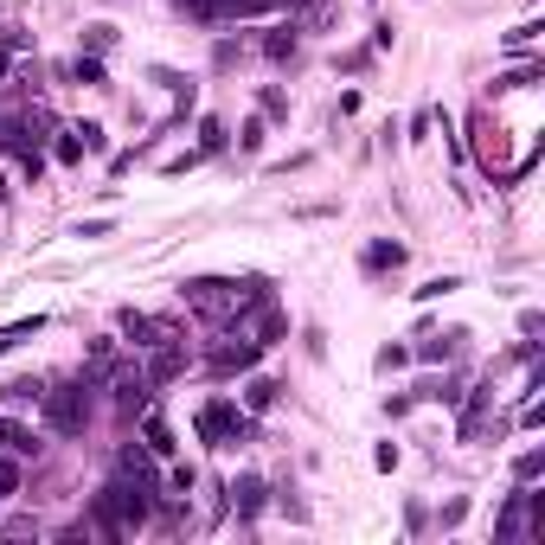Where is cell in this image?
<instances>
[{
	"instance_id": "1",
	"label": "cell",
	"mask_w": 545,
	"mask_h": 545,
	"mask_svg": "<svg viewBox=\"0 0 545 545\" xmlns=\"http://www.w3.org/2000/svg\"><path fill=\"white\" fill-rule=\"evenodd\" d=\"M186 308L206 315V321H237L251 302H263V283H218V276H199V283H186Z\"/></svg>"
},
{
	"instance_id": "2",
	"label": "cell",
	"mask_w": 545,
	"mask_h": 545,
	"mask_svg": "<svg viewBox=\"0 0 545 545\" xmlns=\"http://www.w3.org/2000/svg\"><path fill=\"white\" fill-rule=\"evenodd\" d=\"M193 430H199L206 449H237V443H251V436H257V417L244 411V404H231V398H206Z\"/></svg>"
},
{
	"instance_id": "3",
	"label": "cell",
	"mask_w": 545,
	"mask_h": 545,
	"mask_svg": "<svg viewBox=\"0 0 545 545\" xmlns=\"http://www.w3.org/2000/svg\"><path fill=\"white\" fill-rule=\"evenodd\" d=\"M39 404H45V424H51V430H65V436L90 424V385H84V378H71V385L45 392Z\"/></svg>"
},
{
	"instance_id": "4",
	"label": "cell",
	"mask_w": 545,
	"mask_h": 545,
	"mask_svg": "<svg viewBox=\"0 0 545 545\" xmlns=\"http://www.w3.org/2000/svg\"><path fill=\"white\" fill-rule=\"evenodd\" d=\"M116 327L128 334V346H135V353H154L160 340H180V334H174V321H154V315H135V308H122V321H116Z\"/></svg>"
},
{
	"instance_id": "5",
	"label": "cell",
	"mask_w": 545,
	"mask_h": 545,
	"mask_svg": "<svg viewBox=\"0 0 545 545\" xmlns=\"http://www.w3.org/2000/svg\"><path fill=\"white\" fill-rule=\"evenodd\" d=\"M257 353H263V340H251V334H231L225 346L212 353V372H244V366H257Z\"/></svg>"
},
{
	"instance_id": "6",
	"label": "cell",
	"mask_w": 545,
	"mask_h": 545,
	"mask_svg": "<svg viewBox=\"0 0 545 545\" xmlns=\"http://www.w3.org/2000/svg\"><path fill=\"white\" fill-rule=\"evenodd\" d=\"M186 372V346L180 340H160L154 346V366H148V385H167V378H180Z\"/></svg>"
},
{
	"instance_id": "7",
	"label": "cell",
	"mask_w": 545,
	"mask_h": 545,
	"mask_svg": "<svg viewBox=\"0 0 545 545\" xmlns=\"http://www.w3.org/2000/svg\"><path fill=\"white\" fill-rule=\"evenodd\" d=\"M494 533H501V539H520V533H526V481H520V494H507V507H501Z\"/></svg>"
},
{
	"instance_id": "8",
	"label": "cell",
	"mask_w": 545,
	"mask_h": 545,
	"mask_svg": "<svg viewBox=\"0 0 545 545\" xmlns=\"http://www.w3.org/2000/svg\"><path fill=\"white\" fill-rule=\"evenodd\" d=\"M116 404L122 411H142L148 404V372H116Z\"/></svg>"
},
{
	"instance_id": "9",
	"label": "cell",
	"mask_w": 545,
	"mask_h": 545,
	"mask_svg": "<svg viewBox=\"0 0 545 545\" xmlns=\"http://www.w3.org/2000/svg\"><path fill=\"white\" fill-rule=\"evenodd\" d=\"M225 494L237 501V513H244V520H251V513L263 507V481H257V475H237V481L225 487Z\"/></svg>"
},
{
	"instance_id": "10",
	"label": "cell",
	"mask_w": 545,
	"mask_h": 545,
	"mask_svg": "<svg viewBox=\"0 0 545 545\" xmlns=\"http://www.w3.org/2000/svg\"><path fill=\"white\" fill-rule=\"evenodd\" d=\"M0 449H7V455H19V462H26V455H39V443H33V430H19L13 417H0Z\"/></svg>"
},
{
	"instance_id": "11",
	"label": "cell",
	"mask_w": 545,
	"mask_h": 545,
	"mask_svg": "<svg viewBox=\"0 0 545 545\" xmlns=\"http://www.w3.org/2000/svg\"><path fill=\"white\" fill-rule=\"evenodd\" d=\"M142 436H148V455H174V449H180L174 430H167V417H154V411L142 417Z\"/></svg>"
},
{
	"instance_id": "12",
	"label": "cell",
	"mask_w": 545,
	"mask_h": 545,
	"mask_svg": "<svg viewBox=\"0 0 545 545\" xmlns=\"http://www.w3.org/2000/svg\"><path fill=\"white\" fill-rule=\"evenodd\" d=\"M283 398V385H276V378H251V385H244V411H269V404H276Z\"/></svg>"
},
{
	"instance_id": "13",
	"label": "cell",
	"mask_w": 545,
	"mask_h": 545,
	"mask_svg": "<svg viewBox=\"0 0 545 545\" xmlns=\"http://www.w3.org/2000/svg\"><path fill=\"white\" fill-rule=\"evenodd\" d=\"M51 154H58L65 167H77V160L90 154V142H84V128H58V142H51Z\"/></svg>"
},
{
	"instance_id": "14",
	"label": "cell",
	"mask_w": 545,
	"mask_h": 545,
	"mask_svg": "<svg viewBox=\"0 0 545 545\" xmlns=\"http://www.w3.org/2000/svg\"><path fill=\"white\" fill-rule=\"evenodd\" d=\"M366 269H398L404 263V244H392V237H378V244H366V257H360Z\"/></svg>"
},
{
	"instance_id": "15",
	"label": "cell",
	"mask_w": 545,
	"mask_h": 545,
	"mask_svg": "<svg viewBox=\"0 0 545 545\" xmlns=\"http://www.w3.org/2000/svg\"><path fill=\"white\" fill-rule=\"evenodd\" d=\"M0 398H7L13 411H19V404H39V398H45V385H39V378H7V392H0Z\"/></svg>"
},
{
	"instance_id": "16",
	"label": "cell",
	"mask_w": 545,
	"mask_h": 545,
	"mask_svg": "<svg viewBox=\"0 0 545 545\" xmlns=\"http://www.w3.org/2000/svg\"><path fill=\"white\" fill-rule=\"evenodd\" d=\"M455 340H462V327H455V334H424L417 360H449V353H455Z\"/></svg>"
},
{
	"instance_id": "17",
	"label": "cell",
	"mask_w": 545,
	"mask_h": 545,
	"mask_svg": "<svg viewBox=\"0 0 545 545\" xmlns=\"http://www.w3.org/2000/svg\"><path fill=\"white\" fill-rule=\"evenodd\" d=\"M276 0H218V19H251V13H269Z\"/></svg>"
},
{
	"instance_id": "18",
	"label": "cell",
	"mask_w": 545,
	"mask_h": 545,
	"mask_svg": "<svg viewBox=\"0 0 545 545\" xmlns=\"http://www.w3.org/2000/svg\"><path fill=\"white\" fill-rule=\"evenodd\" d=\"M71 77H77V84H103V58H97V51H77Z\"/></svg>"
},
{
	"instance_id": "19",
	"label": "cell",
	"mask_w": 545,
	"mask_h": 545,
	"mask_svg": "<svg viewBox=\"0 0 545 545\" xmlns=\"http://www.w3.org/2000/svg\"><path fill=\"white\" fill-rule=\"evenodd\" d=\"M218 148H225V122L206 116V122H199V154H218Z\"/></svg>"
},
{
	"instance_id": "20",
	"label": "cell",
	"mask_w": 545,
	"mask_h": 545,
	"mask_svg": "<svg viewBox=\"0 0 545 545\" xmlns=\"http://www.w3.org/2000/svg\"><path fill=\"white\" fill-rule=\"evenodd\" d=\"M7 494H19V455L0 449V501H7Z\"/></svg>"
},
{
	"instance_id": "21",
	"label": "cell",
	"mask_w": 545,
	"mask_h": 545,
	"mask_svg": "<svg viewBox=\"0 0 545 545\" xmlns=\"http://www.w3.org/2000/svg\"><path fill=\"white\" fill-rule=\"evenodd\" d=\"M539 39V19H526V26H513V33H507V51H526Z\"/></svg>"
},
{
	"instance_id": "22",
	"label": "cell",
	"mask_w": 545,
	"mask_h": 545,
	"mask_svg": "<svg viewBox=\"0 0 545 545\" xmlns=\"http://www.w3.org/2000/svg\"><path fill=\"white\" fill-rule=\"evenodd\" d=\"M263 51H269V58H295V33H269Z\"/></svg>"
},
{
	"instance_id": "23",
	"label": "cell",
	"mask_w": 545,
	"mask_h": 545,
	"mask_svg": "<svg viewBox=\"0 0 545 545\" xmlns=\"http://www.w3.org/2000/svg\"><path fill=\"white\" fill-rule=\"evenodd\" d=\"M84 45H90V51H109V45H116V26H90Z\"/></svg>"
},
{
	"instance_id": "24",
	"label": "cell",
	"mask_w": 545,
	"mask_h": 545,
	"mask_svg": "<svg viewBox=\"0 0 545 545\" xmlns=\"http://www.w3.org/2000/svg\"><path fill=\"white\" fill-rule=\"evenodd\" d=\"M539 469H545V455H539V449H526V455H520V462H513V475H520V481H533V475H539Z\"/></svg>"
},
{
	"instance_id": "25",
	"label": "cell",
	"mask_w": 545,
	"mask_h": 545,
	"mask_svg": "<svg viewBox=\"0 0 545 545\" xmlns=\"http://www.w3.org/2000/svg\"><path fill=\"white\" fill-rule=\"evenodd\" d=\"M392 366H411V346H385V353H378V372H392Z\"/></svg>"
},
{
	"instance_id": "26",
	"label": "cell",
	"mask_w": 545,
	"mask_h": 545,
	"mask_svg": "<svg viewBox=\"0 0 545 545\" xmlns=\"http://www.w3.org/2000/svg\"><path fill=\"white\" fill-rule=\"evenodd\" d=\"M237 148H263V122H257V116L237 128Z\"/></svg>"
},
{
	"instance_id": "27",
	"label": "cell",
	"mask_w": 545,
	"mask_h": 545,
	"mask_svg": "<svg viewBox=\"0 0 545 545\" xmlns=\"http://www.w3.org/2000/svg\"><path fill=\"white\" fill-rule=\"evenodd\" d=\"M77 237H109V218H77Z\"/></svg>"
},
{
	"instance_id": "28",
	"label": "cell",
	"mask_w": 545,
	"mask_h": 545,
	"mask_svg": "<svg viewBox=\"0 0 545 545\" xmlns=\"http://www.w3.org/2000/svg\"><path fill=\"white\" fill-rule=\"evenodd\" d=\"M449 289H455L449 276H436V283H424V289H417V302H436V295H449Z\"/></svg>"
}]
</instances>
